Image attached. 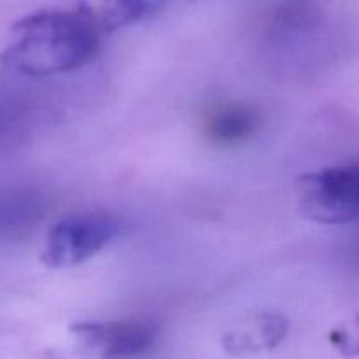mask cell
Returning <instances> with one entry per match:
<instances>
[{"mask_svg": "<svg viewBox=\"0 0 359 359\" xmlns=\"http://www.w3.org/2000/svg\"><path fill=\"white\" fill-rule=\"evenodd\" d=\"M70 332L104 359H126L139 356L153 346L158 326L146 319L81 321L70 326Z\"/></svg>", "mask_w": 359, "mask_h": 359, "instance_id": "4", "label": "cell"}, {"mask_svg": "<svg viewBox=\"0 0 359 359\" xmlns=\"http://www.w3.org/2000/svg\"><path fill=\"white\" fill-rule=\"evenodd\" d=\"M116 233L118 221L109 214H74L49 230L41 262L53 270L72 269L100 252Z\"/></svg>", "mask_w": 359, "mask_h": 359, "instance_id": "3", "label": "cell"}, {"mask_svg": "<svg viewBox=\"0 0 359 359\" xmlns=\"http://www.w3.org/2000/svg\"><path fill=\"white\" fill-rule=\"evenodd\" d=\"M41 214L42 203L34 191L11 189L0 193V235L25 231Z\"/></svg>", "mask_w": 359, "mask_h": 359, "instance_id": "7", "label": "cell"}, {"mask_svg": "<svg viewBox=\"0 0 359 359\" xmlns=\"http://www.w3.org/2000/svg\"><path fill=\"white\" fill-rule=\"evenodd\" d=\"M149 11V0H100L95 9L102 30H116L139 21Z\"/></svg>", "mask_w": 359, "mask_h": 359, "instance_id": "8", "label": "cell"}, {"mask_svg": "<svg viewBox=\"0 0 359 359\" xmlns=\"http://www.w3.org/2000/svg\"><path fill=\"white\" fill-rule=\"evenodd\" d=\"M290 323L277 312H255L233 325L223 335V349L231 356L272 351L286 339Z\"/></svg>", "mask_w": 359, "mask_h": 359, "instance_id": "5", "label": "cell"}, {"mask_svg": "<svg viewBox=\"0 0 359 359\" xmlns=\"http://www.w3.org/2000/svg\"><path fill=\"white\" fill-rule=\"evenodd\" d=\"M258 126V116L242 104L221 105L207 121V133L221 146H235L244 142Z\"/></svg>", "mask_w": 359, "mask_h": 359, "instance_id": "6", "label": "cell"}, {"mask_svg": "<svg viewBox=\"0 0 359 359\" xmlns=\"http://www.w3.org/2000/svg\"><path fill=\"white\" fill-rule=\"evenodd\" d=\"M298 207L307 219L344 224L359 210V168L356 163L309 172L298 179Z\"/></svg>", "mask_w": 359, "mask_h": 359, "instance_id": "2", "label": "cell"}, {"mask_svg": "<svg viewBox=\"0 0 359 359\" xmlns=\"http://www.w3.org/2000/svg\"><path fill=\"white\" fill-rule=\"evenodd\" d=\"M102 32L95 9L86 2L70 11H37L14 23L0 60L30 77L72 72L93 58Z\"/></svg>", "mask_w": 359, "mask_h": 359, "instance_id": "1", "label": "cell"}]
</instances>
